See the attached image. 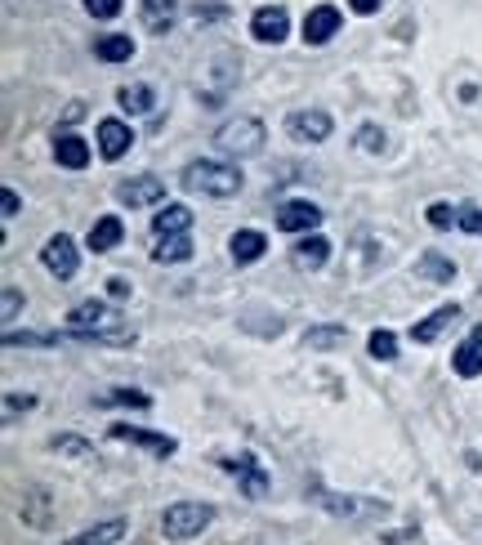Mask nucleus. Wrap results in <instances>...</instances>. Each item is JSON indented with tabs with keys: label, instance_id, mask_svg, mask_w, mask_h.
<instances>
[{
	"label": "nucleus",
	"instance_id": "obj_25",
	"mask_svg": "<svg viewBox=\"0 0 482 545\" xmlns=\"http://www.w3.org/2000/svg\"><path fill=\"white\" fill-rule=\"evenodd\" d=\"M125 532H130V523H125V519H108V523H94V528L67 537V545H117Z\"/></svg>",
	"mask_w": 482,
	"mask_h": 545
},
{
	"label": "nucleus",
	"instance_id": "obj_5",
	"mask_svg": "<svg viewBox=\"0 0 482 545\" xmlns=\"http://www.w3.org/2000/svg\"><path fill=\"white\" fill-rule=\"evenodd\" d=\"M331 130H335V121H331V112H322V108H295L291 117H286V135L295 143H326Z\"/></svg>",
	"mask_w": 482,
	"mask_h": 545
},
{
	"label": "nucleus",
	"instance_id": "obj_42",
	"mask_svg": "<svg viewBox=\"0 0 482 545\" xmlns=\"http://www.w3.org/2000/svg\"><path fill=\"white\" fill-rule=\"evenodd\" d=\"M108 295H112V300H130V277H112Z\"/></svg>",
	"mask_w": 482,
	"mask_h": 545
},
{
	"label": "nucleus",
	"instance_id": "obj_13",
	"mask_svg": "<svg viewBox=\"0 0 482 545\" xmlns=\"http://www.w3.org/2000/svg\"><path fill=\"white\" fill-rule=\"evenodd\" d=\"M117 202H121V206H130V210H139V206H157V202H166V184H161V179H152V175L125 179V184L117 188Z\"/></svg>",
	"mask_w": 482,
	"mask_h": 545
},
{
	"label": "nucleus",
	"instance_id": "obj_28",
	"mask_svg": "<svg viewBox=\"0 0 482 545\" xmlns=\"http://www.w3.org/2000/svg\"><path fill=\"white\" fill-rule=\"evenodd\" d=\"M117 103L130 117H143V112L157 108V94H152V85H121L117 90Z\"/></svg>",
	"mask_w": 482,
	"mask_h": 545
},
{
	"label": "nucleus",
	"instance_id": "obj_41",
	"mask_svg": "<svg viewBox=\"0 0 482 545\" xmlns=\"http://www.w3.org/2000/svg\"><path fill=\"white\" fill-rule=\"evenodd\" d=\"M0 215H5V219L18 215V193H14V188H5V193H0Z\"/></svg>",
	"mask_w": 482,
	"mask_h": 545
},
{
	"label": "nucleus",
	"instance_id": "obj_4",
	"mask_svg": "<svg viewBox=\"0 0 482 545\" xmlns=\"http://www.w3.org/2000/svg\"><path fill=\"white\" fill-rule=\"evenodd\" d=\"M317 505L331 510L335 519L349 523H375L389 514V501H371V496H335V492H317Z\"/></svg>",
	"mask_w": 482,
	"mask_h": 545
},
{
	"label": "nucleus",
	"instance_id": "obj_29",
	"mask_svg": "<svg viewBox=\"0 0 482 545\" xmlns=\"http://www.w3.org/2000/svg\"><path fill=\"white\" fill-rule=\"evenodd\" d=\"M63 344L59 331H5V349H54Z\"/></svg>",
	"mask_w": 482,
	"mask_h": 545
},
{
	"label": "nucleus",
	"instance_id": "obj_44",
	"mask_svg": "<svg viewBox=\"0 0 482 545\" xmlns=\"http://www.w3.org/2000/svg\"><path fill=\"white\" fill-rule=\"evenodd\" d=\"M349 9H353V14H375V9H380V0H349Z\"/></svg>",
	"mask_w": 482,
	"mask_h": 545
},
{
	"label": "nucleus",
	"instance_id": "obj_27",
	"mask_svg": "<svg viewBox=\"0 0 482 545\" xmlns=\"http://www.w3.org/2000/svg\"><path fill=\"white\" fill-rule=\"evenodd\" d=\"M192 228V210L188 206H161V215L152 219V233L157 237H170V233H188Z\"/></svg>",
	"mask_w": 482,
	"mask_h": 545
},
{
	"label": "nucleus",
	"instance_id": "obj_14",
	"mask_svg": "<svg viewBox=\"0 0 482 545\" xmlns=\"http://www.w3.org/2000/svg\"><path fill=\"white\" fill-rule=\"evenodd\" d=\"M451 371H456L460 380H478L482 376V322L456 344V353H451Z\"/></svg>",
	"mask_w": 482,
	"mask_h": 545
},
{
	"label": "nucleus",
	"instance_id": "obj_26",
	"mask_svg": "<svg viewBox=\"0 0 482 545\" xmlns=\"http://www.w3.org/2000/svg\"><path fill=\"white\" fill-rule=\"evenodd\" d=\"M157 264H183L192 260V237L188 233H170V237H157V251H152Z\"/></svg>",
	"mask_w": 482,
	"mask_h": 545
},
{
	"label": "nucleus",
	"instance_id": "obj_21",
	"mask_svg": "<svg viewBox=\"0 0 482 545\" xmlns=\"http://www.w3.org/2000/svg\"><path fill=\"white\" fill-rule=\"evenodd\" d=\"M264 251H268V237L259 233V228H237V233L228 237V255H233V264H255Z\"/></svg>",
	"mask_w": 482,
	"mask_h": 545
},
{
	"label": "nucleus",
	"instance_id": "obj_32",
	"mask_svg": "<svg viewBox=\"0 0 482 545\" xmlns=\"http://www.w3.org/2000/svg\"><path fill=\"white\" fill-rule=\"evenodd\" d=\"M344 340H349V327H344V322H335V327H308V336H304L308 349H335V344H344Z\"/></svg>",
	"mask_w": 482,
	"mask_h": 545
},
{
	"label": "nucleus",
	"instance_id": "obj_11",
	"mask_svg": "<svg viewBox=\"0 0 482 545\" xmlns=\"http://www.w3.org/2000/svg\"><path fill=\"white\" fill-rule=\"evenodd\" d=\"M286 32H291V14H286L282 5H264V9H255V18H250V36L264 41V45L286 41Z\"/></svg>",
	"mask_w": 482,
	"mask_h": 545
},
{
	"label": "nucleus",
	"instance_id": "obj_38",
	"mask_svg": "<svg viewBox=\"0 0 482 545\" xmlns=\"http://www.w3.org/2000/svg\"><path fill=\"white\" fill-rule=\"evenodd\" d=\"M85 14H90V18H117L121 0H85Z\"/></svg>",
	"mask_w": 482,
	"mask_h": 545
},
{
	"label": "nucleus",
	"instance_id": "obj_18",
	"mask_svg": "<svg viewBox=\"0 0 482 545\" xmlns=\"http://www.w3.org/2000/svg\"><path fill=\"white\" fill-rule=\"evenodd\" d=\"M139 18L148 32L166 36L170 27L179 23V0H139Z\"/></svg>",
	"mask_w": 482,
	"mask_h": 545
},
{
	"label": "nucleus",
	"instance_id": "obj_12",
	"mask_svg": "<svg viewBox=\"0 0 482 545\" xmlns=\"http://www.w3.org/2000/svg\"><path fill=\"white\" fill-rule=\"evenodd\" d=\"M18 514H23L27 528L45 532V528H50V519H54V501H50V492H45L41 483L23 487V496H18Z\"/></svg>",
	"mask_w": 482,
	"mask_h": 545
},
{
	"label": "nucleus",
	"instance_id": "obj_6",
	"mask_svg": "<svg viewBox=\"0 0 482 545\" xmlns=\"http://www.w3.org/2000/svg\"><path fill=\"white\" fill-rule=\"evenodd\" d=\"M67 327L72 331H112V327H121V313L112 309L108 300H81L67 313Z\"/></svg>",
	"mask_w": 482,
	"mask_h": 545
},
{
	"label": "nucleus",
	"instance_id": "obj_9",
	"mask_svg": "<svg viewBox=\"0 0 482 545\" xmlns=\"http://www.w3.org/2000/svg\"><path fill=\"white\" fill-rule=\"evenodd\" d=\"M112 438H117V443H130V447H143V452L161 456V461L179 452V443L170 434H152V429H139V425H112Z\"/></svg>",
	"mask_w": 482,
	"mask_h": 545
},
{
	"label": "nucleus",
	"instance_id": "obj_10",
	"mask_svg": "<svg viewBox=\"0 0 482 545\" xmlns=\"http://www.w3.org/2000/svg\"><path fill=\"white\" fill-rule=\"evenodd\" d=\"M344 14L335 5H313L304 14V45H326L331 36H340Z\"/></svg>",
	"mask_w": 482,
	"mask_h": 545
},
{
	"label": "nucleus",
	"instance_id": "obj_16",
	"mask_svg": "<svg viewBox=\"0 0 482 545\" xmlns=\"http://www.w3.org/2000/svg\"><path fill=\"white\" fill-rule=\"evenodd\" d=\"M130 148H134V130L125 126V121H117V117L99 121V152H103V161H121Z\"/></svg>",
	"mask_w": 482,
	"mask_h": 545
},
{
	"label": "nucleus",
	"instance_id": "obj_31",
	"mask_svg": "<svg viewBox=\"0 0 482 545\" xmlns=\"http://www.w3.org/2000/svg\"><path fill=\"white\" fill-rule=\"evenodd\" d=\"M50 447H54L59 456H72V461H81V465H94V461H99V456H94V447H90V443H81L76 434H59Z\"/></svg>",
	"mask_w": 482,
	"mask_h": 545
},
{
	"label": "nucleus",
	"instance_id": "obj_40",
	"mask_svg": "<svg viewBox=\"0 0 482 545\" xmlns=\"http://www.w3.org/2000/svg\"><path fill=\"white\" fill-rule=\"evenodd\" d=\"M460 228L482 237V206H460Z\"/></svg>",
	"mask_w": 482,
	"mask_h": 545
},
{
	"label": "nucleus",
	"instance_id": "obj_7",
	"mask_svg": "<svg viewBox=\"0 0 482 545\" xmlns=\"http://www.w3.org/2000/svg\"><path fill=\"white\" fill-rule=\"evenodd\" d=\"M41 264L59 277V282H72L76 269H81V251H76V242L67 233H54L50 242H45V251H41Z\"/></svg>",
	"mask_w": 482,
	"mask_h": 545
},
{
	"label": "nucleus",
	"instance_id": "obj_8",
	"mask_svg": "<svg viewBox=\"0 0 482 545\" xmlns=\"http://www.w3.org/2000/svg\"><path fill=\"white\" fill-rule=\"evenodd\" d=\"M224 470L237 478V487H241L246 501H264V496H268V474H264V465H259L250 452H241L237 461H224Z\"/></svg>",
	"mask_w": 482,
	"mask_h": 545
},
{
	"label": "nucleus",
	"instance_id": "obj_3",
	"mask_svg": "<svg viewBox=\"0 0 482 545\" xmlns=\"http://www.w3.org/2000/svg\"><path fill=\"white\" fill-rule=\"evenodd\" d=\"M264 143H268V130H264V121H255V117H233L215 130V148L224 152V157H255Z\"/></svg>",
	"mask_w": 482,
	"mask_h": 545
},
{
	"label": "nucleus",
	"instance_id": "obj_43",
	"mask_svg": "<svg viewBox=\"0 0 482 545\" xmlns=\"http://www.w3.org/2000/svg\"><path fill=\"white\" fill-rule=\"evenodd\" d=\"M85 117V103H67V112H63V121L67 126H76V121Z\"/></svg>",
	"mask_w": 482,
	"mask_h": 545
},
{
	"label": "nucleus",
	"instance_id": "obj_36",
	"mask_svg": "<svg viewBox=\"0 0 482 545\" xmlns=\"http://www.w3.org/2000/svg\"><path fill=\"white\" fill-rule=\"evenodd\" d=\"M23 313V291L18 286H5V300H0V322H18Z\"/></svg>",
	"mask_w": 482,
	"mask_h": 545
},
{
	"label": "nucleus",
	"instance_id": "obj_2",
	"mask_svg": "<svg viewBox=\"0 0 482 545\" xmlns=\"http://www.w3.org/2000/svg\"><path fill=\"white\" fill-rule=\"evenodd\" d=\"M210 523H215V505H206V501H175L166 514H161V532H166L170 541L201 537Z\"/></svg>",
	"mask_w": 482,
	"mask_h": 545
},
{
	"label": "nucleus",
	"instance_id": "obj_35",
	"mask_svg": "<svg viewBox=\"0 0 482 545\" xmlns=\"http://www.w3.org/2000/svg\"><path fill=\"white\" fill-rule=\"evenodd\" d=\"M353 143H358L362 152H371V157H380L384 143H389V139H384V130H380V126H362V130H358V139H353Z\"/></svg>",
	"mask_w": 482,
	"mask_h": 545
},
{
	"label": "nucleus",
	"instance_id": "obj_1",
	"mask_svg": "<svg viewBox=\"0 0 482 545\" xmlns=\"http://www.w3.org/2000/svg\"><path fill=\"white\" fill-rule=\"evenodd\" d=\"M183 188L188 193H206V197H237L241 193V170L228 166V161H215V157H201V161H188L183 170Z\"/></svg>",
	"mask_w": 482,
	"mask_h": 545
},
{
	"label": "nucleus",
	"instance_id": "obj_33",
	"mask_svg": "<svg viewBox=\"0 0 482 545\" xmlns=\"http://www.w3.org/2000/svg\"><path fill=\"white\" fill-rule=\"evenodd\" d=\"M366 349H371L375 362H393V358H398V336L380 327V331H371V336H366Z\"/></svg>",
	"mask_w": 482,
	"mask_h": 545
},
{
	"label": "nucleus",
	"instance_id": "obj_15",
	"mask_svg": "<svg viewBox=\"0 0 482 545\" xmlns=\"http://www.w3.org/2000/svg\"><path fill=\"white\" fill-rule=\"evenodd\" d=\"M322 219H326L322 206H313V202H286L277 210V228H282V233H313Z\"/></svg>",
	"mask_w": 482,
	"mask_h": 545
},
{
	"label": "nucleus",
	"instance_id": "obj_39",
	"mask_svg": "<svg viewBox=\"0 0 482 545\" xmlns=\"http://www.w3.org/2000/svg\"><path fill=\"white\" fill-rule=\"evenodd\" d=\"M192 18H197V23H219V18H228V5H215V0H206V5L192 9Z\"/></svg>",
	"mask_w": 482,
	"mask_h": 545
},
{
	"label": "nucleus",
	"instance_id": "obj_30",
	"mask_svg": "<svg viewBox=\"0 0 482 545\" xmlns=\"http://www.w3.org/2000/svg\"><path fill=\"white\" fill-rule=\"evenodd\" d=\"M94 407H139V411H148L152 398L143 394V389H112V394H99V398H94Z\"/></svg>",
	"mask_w": 482,
	"mask_h": 545
},
{
	"label": "nucleus",
	"instance_id": "obj_19",
	"mask_svg": "<svg viewBox=\"0 0 482 545\" xmlns=\"http://www.w3.org/2000/svg\"><path fill=\"white\" fill-rule=\"evenodd\" d=\"M451 322H460V304H442V309H433L429 318L411 327V340H416V344H433V340H442V331H447Z\"/></svg>",
	"mask_w": 482,
	"mask_h": 545
},
{
	"label": "nucleus",
	"instance_id": "obj_37",
	"mask_svg": "<svg viewBox=\"0 0 482 545\" xmlns=\"http://www.w3.org/2000/svg\"><path fill=\"white\" fill-rule=\"evenodd\" d=\"M424 215H429V224H433V228H451V224H460V210H451L447 202H433L429 210H424Z\"/></svg>",
	"mask_w": 482,
	"mask_h": 545
},
{
	"label": "nucleus",
	"instance_id": "obj_20",
	"mask_svg": "<svg viewBox=\"0 0 482 545\" xmlns=\"http://www.w3.org/2000/svg\"><path fill=\"white\" fill-rule=\"evenodd\" d=\"M121 237H125V224H121V219H117V215H103V219H94V224H90V233H85V246H90L94 255H103V251H117Z\"/></svg>",
	"mask_w": 482,
	"mask_h": 545
},
{
	"label": "nucleus",
	"instance_id": "obj_24",
	"mask_svg": "<svg viewBox=\"0 0 482 545\" xmlns=\"http://www.w3.org/2000/svg\"><path fill=\"white\" fill-rule=\"evenodd\" d=\"M416 277L447 286V282H456V260H451V255H442V251H424L420 260H416Z\"/></svg>",
	"mask_w": 482,
	"mask_h": 545
},
{
	"label": "nucleus",
	"instance_id": "obj_22",
	"mask_svg": "<svg viewBox=\"0 0 482 545\" xmlns=\"http://www.w3.org/2000/svg\"><path fill=\"white\" fill-rule=\"evenodd\" d=\"M94 59H99V63H130L134 59V36L103 32L99 41H94Z\"/></svg>",
	"mask_w": 482,
	"mask_h": 545
},
{
	"label": "nucleus",
	"instance_id": "obj_23",
	"mask_svg": "<svg viewBox=\"0 0 482 545\" xmlns=\"http://www.w3.org/2000/svg\"><path fill=\"white\" fill-rule=\"evenodd\" d=\"M54 161H59L63 170H85L90 166V143L81 135H59L54 139Z\"/></svg>",
	"mask_w": 482,
	"mask_h": 545
},
{
	"label": "nucleus",
	"instance_id": "obj_34",
	"mask_svg": "<svg viewBox=\"0 0 482 545\" xmlns=\"http://www.w3.org/2000/svg\"><path fill=\"white\" fill-rule=\"evenodd\" d=\"M36 407V394H18V389H9L5 394V425H14L23 411H32Z\"/></svg>",
	"mask_w": 482,
	"mask_h": 545
},
{
	"label": "nucleus",
	"instance_id": "obj_17",
	"mask_svg": "<svg viewBox=\"0 0 482 545\" xmlns=\"http://www.w3.org/2000/svg\"><path fill=\"white\" fill-rule=\"evenodd\" d=\"M326 260H331V242H326L322 233L300 237V242H295V251H291V264H295L300 273H317V269H326Z\"/></svg>",
	"mask_w": 482,
	"mask_h": 545
}]
</instances>
